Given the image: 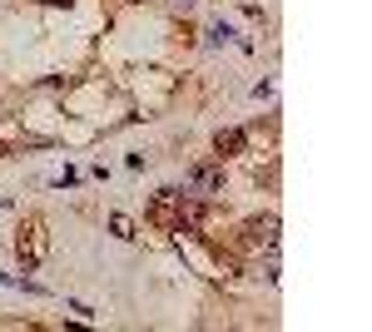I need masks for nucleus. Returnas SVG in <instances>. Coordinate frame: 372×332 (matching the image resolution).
Listing matches in <instances>:
<instances>
[{
    "label": "nucleus",
    "mask_w": 372,
    "mask_h": 332,
    "mask_svg": "<svg viewBox=\"0 0 372 332\" xmlns=\"http://www.w3.org/2000/svg\"><path fill=\"white\" fill-rule=\"evenodd\" d=\"M15 253H20V268H25V273H35V268L45 263V253H50V238H45V224H40V218H30V224L20 229V238H15Z\"/></svg>",
    "instance_id": "f257e3e1"
},
{
    "label": "nucleus",
    "mask_w": 372,
    "mask_h": 332,
    "mask_svg": "<svg viewBox=\"0 0 372 332\" xmlns=\"http://www.w3.org/2000/svg\"><path fill=\"white\" fill-rule=\"evenodd\" d=\"M229 174H224V159L219 164H194L189 169V189H203V194H224Z\"/></svg>",
    "instance_id": "f03ea898"
},
{
    "label": "nucleus",
    "mask_w": 372,
    "mask_h": 332,
    "mask_svg": "<svg viewBox=\"0 0 372 332\" xmlns=\"http://www.w3.org/2000/svg\"><path fill=\"white\" fill-rule=\"evenodd\" d=\"M248 149V129H219L214 134V159H238Z\"/></svg>",
    "instance_id": "7ed1b4c3"
},
{
    "label": "nucleus",
    "mask_w": 372,
    "mask_h": 332,
    "mask_svg": "<svg viewBox=\"0 0 372 332\" xmlns=\"http://www.w3.org/2000/svg\"><path fill=\"white\" fill-rule=\"evenodd\" d=\"M110 233H115V238H134V224H129L124 213H110Z\"/></svg>",
    "instance_id": "20e7f679"
},
{
    "label": "nucleus",
    "mask_w": 372,
    "mask_h": 332,
    "mask_svg": "<svg viewBox=\"0 0 372 332\" xmlns=\"http://www.w3.org/2000/svg\"><path fill=\"white\" fill-rule=\"evenodd\" d=\"M229 40H234L229 25H208V45H229Z\"/></svg>",
    "instance_id": "39448f33"
},
{
    "label": "nucleus",
    "mask_w": 372,
    "mask_h": 332,
    "mask_svg": "<svg viewBox=\"0 0 372 332\" xmlns=\"http://www.w3.org/2000/svg\"><path fill=\"white\" fill-rule=\"evenodd\" d=\"M0 154H6V144H0Z\"/></svg>",
    "instance_id": "423d86ee"
},
{
    "label": "nucleus",
    "mask_w": 372,
    "mask_h": 332,
    "mask_svg": "<svg viewBox=\"0 0 372 332\" xmlns=\"http://www.w3.org/2000/svg\"><path fill=\"white\" fill-rule=\"evenodd\" d=\"M129 6H139V0H129Z\"/></svg>",
    "instance_id": "0eeeda50"
}]
</instances>
